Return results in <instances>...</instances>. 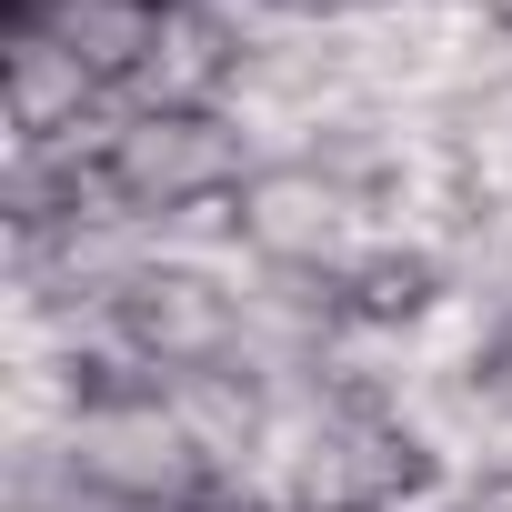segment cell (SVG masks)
<instances>
[{
  "instance_id": "6da1fadb",
  "label": "cell",
  "mask_w": 512,
  "mask_h": 512,
  "mask_svg": "<svg viewBox=\"0 0 512 512\" xmlns=\"http://www.w3.org/2000/svg\"><path fill=\"white\" fill-rule=\"evenodd\" d=\"M61 452H71L81 482H101V492L141 502V512H191V502H211V462L191 452V432H181V412H171L161 392H91V402L61 422Z\"/></svg>"
},
{
  "instance_id": "7a4b0ae2",
  "label": "cell",
  "mask_w": 512,
  "mask_h": 512,
  "mask_svg": "<svg viewBox=\"0 0 512 512\" xmlns=\"http://www.w3.org/2000/svg\"><path fill=\"white\" fill-rule=\"evenodd\" d=\"M241 241L262 251V262H292V272H322V282H352L372 262V241L392 231L372 191L332 181L322 161H282V171H251L241 181Z\"/></svg>"
},
{
  "instance_id": "3957f363",
  "label": "cell",
  "mask_w": 512,
  "mask_h": 512,
  "mask_svg": "<svg viewBox=\"0 0 512 512\" xmlns=\"http://www.w3.org/2000/svg\"><path fill=\"white\" fill-rule=\"evenodd\" d=\"M111 191L131 211H201V201H241L251 181V151L221 111H131L121 101V131H111Z\"/></svg>"
},
{
  "instance_id": "277c9868",
  "label": "cell",
  "mask_w": 512,
  "mask_h": 512,
  "mask_svg": "<svg viewBox=\"0 0 512 512\" xmlns=\"http://www.w3.org/2000/svg\"><path fill=\"white\" fill-rule=\"evenodd\" d=\"M231 272H241V262H231ZM231 272L151 262V272L121 292V322H131V342L151 352L161 392H171V372H211V362L241 352V292H231Z\"/></svg>"
},
{
  "instance_id": "5b68a950",
  "label": "cell",
  "mask_w": 512,
  "mask_h": 512,
  "mask_svg": "<svg viewBox=\"0 0 512 512\" xmlns=\"http://www.w3.org/2000/svg\"><path fill=\"white\" fill-rule=\"evenodd\" d=\"M0 101H11V141H71L111 111V91L41 21H0Z\"/></svg>"
},
{
  "instance_id": "8992f818",
  "label": "cell",
  "mask_w": 512,
  "mask_h": 512,
  "mask_svg": "<svg viewBox=\"0 0 512 512\" xmlns=\"http://www.w3.org/2000/svg\"><path fill=\"white\" fill-rule=\"evenodd\" d=\"M161 11L171 0H51V11H31L101 91H121L141 61H151V41H161Z\"/></svg>"
},
{
  "instance_id": "52a82bcc",
  "label": "cell",
  "mask_w": 512,
  "mask_h": 512,
  "mask_svg": "<svg viewBox=\"0 0 512 512\" xmlns=\"http://www.w3.org/2000/svg\"><path fill=\"white\" fill-rule=\"evenodd\" d=\"M482 502H492V512H512V452H492V462H482Z\"/></svg>"
},
{
  "instance_id": "ba28073f",
  "label": "cell",
  "mask_w": 512,
  "mask_h": 512,
  "mask_svg": "<svg viewBox=\"0 0 512 512\" xmlns=\"http://www.w3.org/2000/svg\"><path fill=\"white\" fill-rule=\"evenodd\" d=\"M31 11H51V0H0V21H31Z\"/></svg>"
},
{
  "instance_id": "9c48e42d",
  "label": "cell",
  "mask_w": 512,
  "mask_h": 512,
  "mask_svg": "<svg viewBox=\"0 0 512 512\" xmlns=\"http://www.w3.org/2000/svg\"><path fill=\"white\" fill-rule=\"evenodd\" d=\"M191 512H241V502H191Z\"/></svg>"
}]
</instances>
